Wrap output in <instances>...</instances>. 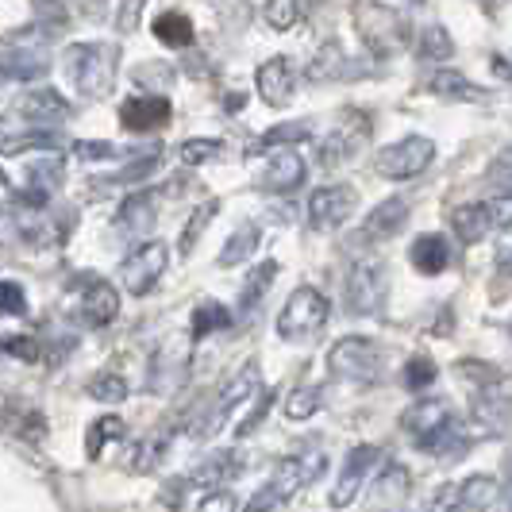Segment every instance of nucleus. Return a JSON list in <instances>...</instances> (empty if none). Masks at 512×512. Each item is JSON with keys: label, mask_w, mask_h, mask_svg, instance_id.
I'll use <instances>...</instances> for the list:
<instances>
[{"label": "nucleus", "mask_w": 512, "mask_h": 512, "mask_svg": "<svg viewBox=\"0 0 512 512\" xmlns=\"http://www.w3.org/2000/svg\"><path fill=\"white\" fill-rule=\"evenodd\" d=\"M320 405H324V389H320V385H297V389L285 397V420H289V424H301L308 416H316Z\"/></svg>", "instance_id": "7c9ffc66"}, {"label": "nucleus", "mask_w": 512, "mask_h": 512, "mask_svg": "<svg viewBox=\"0 0 512 512\" xmlns=\"http://www.w3.org/2000/svg\"><path fill=\"white\" fill-rule=\"evenodd\" d=\"M266 24L274 31H289L293 24H301L305 16V0H266Z\"/></svg>", "instance_id": "58836bf2"}, {"label": "nucleus", "mask_w": 512, "mask_h": 512, "mask_svg": "<svg viewBox=\"0 0 512 512\" xmlns=\"http://www.w3.org/2000/svg\"><path fill=\"white\" fill-rule=\"evenodd\" d=\"M0 351H8V355H16V359H24V362L43 359V347H39L35 339H27V335H4V339H0Z\"/></svg>", "instance_id": "a18cd8bd"}, {"label": "nucleus", "mask_w": 512, "mask_h": 512, "mask_svg": "<svg viewBox=\"0 0 512 512\" xmlns=\"http://www.w3.org/2000/svg\"><path fill=\"white\" fill-rule=\"evenodd\" d=\"M420 54H424V58H436V62H447V58L455 54V43H451V35H447L443 27H428V31L420 35Z\"/></svg>", "instance_id": "79ce46f5"}, {"label": "nucleus", "mask_w": 512, "mask_h": 512, "mask_svg": "<svg viewBox=\"0 0 512 512\" xmlns=\"http://www.w3.org/2000/svg\"><path fill=\"white\" fill-rule=\"evenodd\" d=\"M239 108H243V97H239V93H235V97H228V112H239Z\"/></svg>", "instance_id": "6e6d98bb"}, {"label": "nucleus", "mask_w": 512, "mask_h": 512, "mask_svg": "<svg viewBox=\"0 0 512 512\" xmlns=\"http://www.w3.org/2000/svg\"><path fill=\"white\" fill-rule=\"evenodd\" d=\"M116 154V147L112 143H74V158H81V162H97V158H112Z\"/></svg>", "instance_id": "8fccbe9b"}, {"label": "nucleus", "mask_w": 512, "mask_h": 512, "mask_svg": "<svg viewBox=\"0 0 512 512\" xmlns=\"http://www.w3.org/2000/svg\"><path fill=\"white\" fill-rule=\"evenodd\" d=\"M359 205V193L351 185H320L308 201V224L316 231H335L351 220V212Z\"/></svg>", "instance_id": "f8f14e48"}, {"label": "nucleus", "mask_w": 512, "mask_h": 512, "mask_svg": "<svg viewBox=\"0 0 512 512\" xmlns=\"http://www.w3.org/2000/svg\"><path fill=\"white\" fill-rule=\"evenodd\" d=\"M308 135V124H282V128H270L266 135H258L255 143L247 147V154H262V151H289L293 143H305Z\"/></svg>", "instance_id": "c85d7f7f"}, {"label": "nucleus", "mask_w": 512, "mask_h": 512, "mask_svg": "<svg viewBox=\"0 0 512 512\" xmlns=\"http://www.w3.org/2000/svg\"><path fill=\"white\" fill-rule=\"evenodd\" d=\"M197 512H239V501H235V493H228V489H212L208 497H201Z\"/></svg>", "instance_id": "09e8293b"}, {"label": "nucleus", "mask_w": 512, "mask_h": 512, "mask_svg": "<svg viewBox=\"0 0 512 512\" xmlns=\"http://www.w3.org/2000/svg\"><path fill=\"white\" fill-rule=\"evenodd\" d=\"M328 466V455L320 451V447H312V451H297V455H289L274 466V474H270V482L258 489L255 497L247 501V509L243 512H282L301 489L320 474Z\"/></svg>", "instance_id": "f03ea898"}, {"label": "nucleus", "mask_w": 512, "mask_h": 512, "mask_svg": "<svg viewBox=\"0 0 512 512\" xmlns=\"http://www.w3.org/2000/svg\"><path fill=\"white\" fill-rule=\"evenodd\" d=\"M170 266V247L162 239H151V243H139L124 262H120V282L131 297H147L158 278L166 274Z\"/></svg>", "instance_id": "9d476101"}, {"label": "nucleus", "mask_w": 512, "mask_h": 512, "mask_svg": "<svg viewBox=\"0 0 512 512\" xmlns=\"http://www.w3.org/2000/svg\"><path fill=\"white\" fill-rule=\"evenodd\" d=\"M20 112L31 116V120H62L70 112V104L62 101L54 89H31L20 97Z\"/></svg>", "instance_id": "cd10ccee"}, {"label": "nucleus", "mask_w": 512, "mask_h": 512, "mask_svg": "<svg viewBox=\"0 0 512 512\" xmlns=\"http://www.w3.org/2000/svg\"><path fill=\"white\" fill-rule=\"evenodd\" d=\"M366 139H370V124H366V116H343V124L320 143V166H339V162H347L351 154H359L366 147Z\"/></svg>", "instance_id": "2eb2a0df"}, {"label": "nucleus", "mask_w": 512, "mask_h": 512, "mask_svg": "<svg viewBox=\"0 0 512 512\" xmlns=\"http://www.w3.org/2000/svg\"><path fill=\"white\" fill-rule=\"evenodd\" d=\"M224 154V143L220 139H185L178 147V158L185 166H201V162H216Z\"/></svg>", "instance_id": "ea45409f"}, {"label": "nucleus", "mask_w": 512, "mask_h": 512, "mask_svg": "<svg viewBox=\"0 0 512 512\" xmlns=\"http://www.w3.org/2000/svg\"><path fill=\"white\" fill-rule=\"evenodd\" d=\"M312 81H335V77H351V62L343 58V51L328 43L324 51L316 54V62H312V70H308Z\"/></svg>", "instance_id": "f704fd0d"}, {"label": "nucleus", "mask_w": 512, "mask_h": 512, "mask_svg": "<svg viewBox=\"0 0 512 512\" xmlns=\"http://www.w3.org/2000/svg\"><path fill=\"white\" fill-rule=\"evenodd\" d=\"M412 4H420V0H412Z\"/></svg>", "instance_id": "13d9d810"}, {"label": "nucleus", "mask_w": 512, "mask_h": 512, "mask_svg": "<svg viewBox=\"0 0 512 512\" xmlns=\"http://www.w3.org/2000/svg\"><path fill=\"white\" fill-rule=\"evenodd\" d=\"M382 459V451L374 447V443H355L347 455H343V466H339V474H335L332 482V493H328V505L332 509H351L355 501H359V493L366 489V478H370V470L378 466Z\"/></svg>", "instance_id": "6e6552de"}, {"label": "nucleus", "mask_w": 512, "mask_h": 512, "mask_svg": "<svg viewBox=\"0 0 512 512\" xmlns=\"http://www.w3.org/2000/svg\"><path fill=\"white\" fill-rule=\"evenodd\" d=\"M255 389H258V362H247V366H243V370H239V374H235V378H231V382L216 393V401L201 412V420L193 424V436H197V439L216 436V432L228 424L231 412L239 409V405H243V401H247Z\"/></svg>", "instance_id": "0eeeda50"}, {"label": "nucleus", "mask_w": 512, "mask_h": 512, "mask_svg": "<svg viewBox=\"0 0 512 512\" xmlns=\"http://www.w3.org/2000/svg\"><path fill=\"white\" fill-rule=\"evenodd\" d=\"M270 405H274V389H262V393H258V401H255V409H251V416L235 428V436L247 439L251 432H258V428H262V420L270 416Z\"/></svg>", "instance_id": "c03bdc74"}, {"label": "nucleus", "mask_w": 512, "mask_h": 512, "mask_svg": "<svg viewBox=\"0 0 512 512\" xmlns=\"http://www.w3.org/2000/svg\"><path fill=\"white\" fill-rule=\"evenodd\" d=\"M166 447H170V436H147L135 447V455H131V470H135V474L158 470V462L166 459Z\"/></svg>", "instance_id": "e433bc0d"}, {"label": "nucleus", "mask_w": 512, "mask_h": 512, "mask_svg": "<svg viewBox=\"0 0 512 512\" xmlns=\"http://www.w3.org/2000/svg\"><path fill=\"white\" fill-rule=\"evenodd\" d=\"M509 335H512V320H509Z\"/></svg>", "instance_id": "4d7b16f0"}, {"label": "nucleus", "mask_w": 512, "mask_h": 512, "mask_svg": "<svg viewBox=\"0 0 512 512\" xmlns=\"http://www.w3.org/2000/svg\"><path fill=\"white\" fill-rule=\"evenodd\" d=\"M436 158V143L428 139V135H405L401 143H393V147H385L378 154V174L385 181H409L416 178L428 162Z\"/></svg>", "instance_id": "9b49d317"}, {"label": "nucleus", "mask_w": 512, "mask_h": 512, "mask_svg": "<svg viewBox=\"0 0 512 512\" xmlns=\"http://www.w3.org/2000/svg\"><path fill=\"white\" fill-rule=\"evenodd\" d=\"M497 270L512 274V247H501V251H497Z\"/></svg>", "instance_id": "864d4df0"}, {"label": "nucleus", "mask_w": 512, "mask_h": 512, "mask_svg": "<svg viewBox=\"0 0 512 512\" xmlns=\"http://www.w3.org/2000/svg\"><path fill=\"white\" fill-rule=\"evenodd\" d=\"M493 74L512 81V54H493Z\"/></svg>", "instance_id": "603ef678"}, {"label": "nucleus", "mask_w": 512, "mask_h": 512, "mask_svg": "<svg viewBox=\"0 0 512 512\" xmlns=\"http://www.w3.org/2000/svg\"><path fill=\"white\" fill-rule=\"evenodd\" d=\"M328 316H332V301H328L320 289L301 285V289L285 301L282 316H278V335L289 339V343H305V339L324 332Z\"/></svg>", "instance_id": "20e7f679"}, {"label": "nucleus", "mask_w": 512, "mask_h": 512, "mask_svg": "<svg viewBox=\"0 0 512 512\" xmlns=\"http://www.w3.org/2000/svg\"><path fill=\"white\" fill-rule=\"evenodd\" d=\"M401 428L409 432L412 443L424 455H443L447 459V447H459V455L466 451V432H462L451 401H443V397H420L416 405H409L401 412Z\"/></svg>", "instance_id": "f257e3e1"}, {"label": "nucleus", "mask_w": 512, "mask_h": 512, "mask_svg": "<svg viewBox=\"0 0 512 512\" xmlns=\"http://www.w3.org/2000/svg\"><path fill=\"white\" fill-rule=\"evenodd\" d=\"M116 58L120 47L112 43H74L66 51V74L81 97H108L116 85Z\"/></svg>", "instance_id": "7ed1b4c3"}, {"label": "nucleus", "mask_w": 512, "mask_h": 512, "mask_svg": "<svg viewBox=\"0 0 512 512\" xmlns=\"http://www.w3.org/2000/svg\"><path fill=\"white\" fill-rule=\"evenodd\" d=\"M405 224H409V201H405V197H389V201H382V205L366 216L362 239L382 243V239H393Z\"/></svg>", "instance_id": "6ab92c4d"}, {"label": "nucleus", "mask_w": 512, "mask_h": 512, "mask_svg": "<svg viewBox=\"0 0 512 512\" xmlns=\"http://www.w3.org/2000/svg\"><path fill=\"white\" fill-rule=\"evenodd\" d=\"M428 89L436 93V97H443V101H486L489 93L482 89V85H474L470 77L462 74V70H436L432 74V81H428Z\"/></svg>", "instance_id": "5701e85b"}, {"label": "nucleus", "mask_w": 512, "mask_h": 512, "mask_svg": "<svg viewBox=\"0 0 512 512\" xmlns=\"http://www.w3.org/2000/svg\"><path fill=\"white\" fill-rule=\"evenodd\" d=\"M27 312V293L20 282H0V316H24Z\"/></svg>", "instance_id": "37998d69"}, {"label": "nucleus", "mask_w": 512, "mask_h": 512, "mask_svg": "<svg viewBox=\"0 0 512 512\" xmlns=\"http://www.w3.org/2000/svg\"><path fill=\"white\" fill-rule=\"evenodd\" d=\"M328 370L332 378H343V382L374 385L382 374V347L366 335H343L328 351Z\"/></svg>", "instance_id": "39448f33"}, {"label": "nucleus", "mask_w": 512, "mask_h": 512, "mask_svg": "<svg viewBox=\"0 0 512 512\" xmlns=\"http://www.w3.org/2000/svg\"><path fill=\"white\" fill-rule=\"evenodd\" d=\"M131 385L124 374H116V370H104V374H93L89 378V397L93 401H104V405H120V401H128Z\"/></svg>", "instance_id": "2f4dec72"}, {"label": "nucleus", "mask_w": 512, "mask_h": 512, "mask_svg": "<svg viewBox=\"0 0 512 512\" xmlns=\"http://www.w3.org/2000/svg\"><path fill=\"white\" fill-rule=\"evenodd\" d=\"M239 474H243V455L231 447V451H216V455H208V459L189 474V486L220 489L224 482L239 478Z\"/></svg>", "instance_id": "412c9836"}, {"label": "nucleus", "mask_w": 512, "mask_h": 512, "mask_svg": "<svg viewBox=\"0 0 512 512\" xmlns=\"http://www.w3.org/2000/svg\"><path fill=\"white\" fill-rule=\"evenodd\" d=\"M216 212H220V201H205V205L189 216V224H185V231H181V239H178L181 255H189V251L197 247V239L205 235V228L212 224V216H216Z\"/></svg>", "instance_id": "4c0bfd02"}, {"label": "nucleus", "mask_w": 512, "mask_h": 512, "mask_svg": "<svg viewBox=\"0 0 512 512\" xmlns=\"http://www.w3.org/2000/svg\"><path fill=\"white\" fill-rule=\"evenodd\" d=\"M351 16H355V27H359L362 43L378 54V58H389V54H397L409 43V27H405V20H401L393 8L359 0Z\"/></svg>", "instance_id": "423d86ee"}, {"label": "nucleus", "mask_w": 512, "mask_h": 512, "mask_svg": "<svg viewBox=\"0 0 512 512\" xmlns=\"http://www.w3.org/2000/svg\"><path fill=\"white\" fill-rule=\"evenodd\" d=\"M409 262H412V270L436 278V274H443V270L455 262V247L447 243V235L428 231V235H420V239L409 247Z\"/></svg>", "instance_id": "a211bd4d"}, {"label": "nucleus", "mask_w": 512, "mask_h": 512, "mask_svg": "<svg viewBox=\"0 0 512 512\" xmlns=\"http://www.w3.org/2000/svg\"><path fill=\"white\" fill-rule=\"evenodd\" d=\"M143 4H147V0H124V8H120V16H116V27H120L124 35H131V31L139 27V12H143Z\"/></svg>", "instance_id": "3c124183"}, {"label": "nucleus", "mask_w": 512, "mask_h": 512, "mask_svg": "<svg viewBox=\"0 0 512 512\" xmlns=\"http://www.w3.org/2000/svg\"><path fill=\"white\" fill-rule=\"evenodd\" d=\"M0 74L16 77V81L47 74V54L35 51V47H12V51L0 54Z\"/></svg>", "instance_id": "393cba45"}, {"label": "nucleus", "mask_w": 512, "mask_h": 512, "mask_svg": "<svg viewBox=\"0 0 512 512\" xmlns=\"http://www.w3.org/2000/svg\"><path fill=\"white\" fill-rule=\"evenodd\" d=\"M489 208V220H493V228H512V193H497L493 201H486Z\"/></svg>", "instance_id": "de8ad7c7"}, {"label": "nucleus", "mask_w": 512, "mask_h": 512, "mask_svg": "<svg viewBox=\"0 0 512 512\" xmlns=\"http://www.w3.org/2000/svg\"><path fill=\"white\" fill-rule=\"evenodd\" d=\"M258 239H262V231H258V224H243V228L231 235L228 243H224V251H220V270H231V266H243L247 258L258 251Z\"/></svg>", "instance_id": "a878e982"}, {"label": "nucleus", "mask_w": 512, "mask_h": 512, "mask_svg": "<svg viewBox=\"0 0 512 512\" xmlns=\"http://www.w3.org/2000/svg\"><path fill=\"white\" fill-rule=\"evenodd\" d=\"M385 293H389V274L378 258H359L347 270V308L355 316H374L382 312Z\"/></svg>", "instance_id": "1a4fd4ad"}, {"label": "nucleus", "mask_w": 512, "mask_h": 512, "mask_svg": "<svg viewBox=\"0 0 512 512\" xmlns=\"http://www.w3.org/2000/svg\"><path fill=\"white\" fill-rule=\"evenodd\" d=\"M305 158L297 151H278L274 158H270V166L262 170V178H258V185L266 189V193H293L297 185H305Z\"/></svg>", "instance_id": "f3484780"}, {"label": "nucleus", "mask_w": 512, "mask_h": 512, "mask_svg": "<svg viewBox=\"0 0 512 512\" xmlns=\"http://www.w3.org/2000/svg\"><path fill=\"white\" fill-rule=\"evenodd\" d=\"M274 278H278V262H274V258H266L262 266H255V270H251V278L243 282V293H239V308H243V312H251V308H255L258 301L270 293Z\"/></svg>", "instance_id": "c756f323"}, {"label": "nucleus", "mask_w": 512, "mask_h": 512, "mask_svg": "<svg viewBox=\"0 0 512 512\" xmlns=\"http://www.w3.org/2000/svg\"><path fill=\"white\" fill-rule=\"evenodd\" d=\"M77 316L89 328H108L120 316V293H116V285H108L104 278H85L81 301H77Z\"/></svg>", "instance_id": "4468645a"}, {"label": "nucleus", "mask_w": 512, "mask_h": 512, "mask_svg": "<svg viewBox=\"0 0 512 512\" xmlns=\"http://www.w3.org/2000/svg\"><path fill=\"white\" fill-rule=\"evenodd\" d=\"M154 39H158L162 47H170V51L189 47V43H193V24H189V16H185V12H162V16L154 20Z\"/></svg>", "instance_id": "bb28decb"}, {"label": "nucleus", "mask_w": 512, "mask_h": 512, "mask_svg": "<svg viewBox=\"0 0 512 512\" xmlns=\"http://www.w3.org/2000/svg\"><path fill=\"white\" fill-rule=\"evenodd\" d=\"M489 185L512 193V151H501L493 158V166H489Z\"/></svg>", "instance_id": "49530a36"}, {"label": "nucleus", "mask_w": 512, "mask_h": 512, "mask_svg": "<svg viewBox=\"0 0 512 512\" xmlns=\"http://www.w3.org/2000/svg\"><path fill=\"white\" fill-rule=\"evenodd\" d=\"M409 489H412L409 470H405L401 462H385L378 482H374V505L382 512H397L409 501Z\"/></svg>", "instance_id": "aec40b11"}, {"label": "nucleus", "mask_w": 512, "mask_h": 512, "mask_svg": "<svg viewBox=\"0 0 512 512\" xmlns=\"http://www.w3.org/2000/svg\"><path fill=\"white\" fill-rule=\"evenodd\" d=\"M451 228L459 235L462 243H482L489 231H493V220H489V208L486 201H474V205H459L451 212Z\"/></svg>", "instance_id": "b1692460"}, {"label": "nucleus", "mask_w": 512, "mask_h": 512, "mask_svg": "<svg viewBox=\"0 0 512 512\" xmlns=\"http://www.w3.org/2000/svg\"><path fill=\"white\" fill-rule=\"evenodd\" d=\"M231 328V308H224L220 301H201L193 312V339H205L212 332Z\"/></svg>", "instance_id": "72a5a7b5"}, {"label": "nucleus", "mask_w": 512, "mask_h": 512, "mask_svg": "<svg viewBox=\"0 0 512 512\" xmlns=\"http://www.w3.org/2000/svg\"><path fill=\"white\" fill-rule=\"evenodd\" d=\"M439 378V366L428 355H412L409 362H405V370H401V385L409 389V393H424L428 385H436Z\"/></svg>", "instance_id": "c9c22d12"}, {"label": "nucleus", "mask_w": 512, "mask_h": 512, "mask_svg": "<svg viewBox=\"0 0 512 512\" xmlns=\"http://www.w3.org/2000/svg\"><path fill=\"white\" fill-rule=\"evenodd\" d=\"M170 101L166 97H128L124 108H120V124L128 131H139V135H147V131H158L162 124H170Z\"/></svg>", "instance_id": "dca6fc26"}, {"label": "nucleus", "mask_w": 512, "mask_h": 512, "mask_svg": "<svg viewBox=\"0 0 512 512\" xmlns=\"http://www.w3.org/2000/svg\"><path fill=\"white\" fill-rule=\"evenodd\" d=\"M505 470H509V482H505V512H512V455L505 462Z\"/></svg>", "instance_id": "5fc2aeb1"}, {"label": "nucleus", "mask_w": 512, "mask_h": 512, "mask_svg": "<svg viewBox=\"0 0 512 512\" xmlns=\"http://www.w3.org/2000/svg\"><path fill=\"white\" fill-rule=\"evenodd\" d=\"M255 85H258V97L270 104V108H285V104L293 101V89H297V66H293V58H270V62H262L255 74Z\"/></svg>", "instance_id": "ddd939ff"}, {"label": "nucleus", "mask_w": 512, "mask_h": 512, "mask_svg": "<svg viewBox=\"0 0 512 512\" xmlns=\"http://www.w3.org/2000/svg\"><path fill=\"white\" fill-rule=\"evenodd\" d=\"M62 139L58 135H47V131H31V135H20V139H0V154H20V151H54Z\"/></svg>", "instance_id": "a19ab883"}, {"label": "nucleus", "mask_w": 512, "mask_h": 512, "mask_svg": "<svg viewBox=\"0 0 512 512\" xmlns=\"http://www.w3.org/2000/svg\"><path fill=\"white\" fill-rule=\"evenodd\" d=\"M124 439H128V420L116 416V412H104V416H97L89 424V432H85V455L89 459H101L112 443H124Z\"/></svg>", "instance_id": "4be33fe9"}, {"label": "nucleus", "mask_w": 512, "mask_h": 512, "mask_svg": "<svg viewBox=\"0 0 512 512\" xmlns=\"http://www.w3.org/2000/svg\"><path fill=\"white\" fill-rule=\"evenodd\" d=\"M154 220V197L151 193H131L128 201H124V208H120V216H116V224L124 231H143L151 228Z\"/></svg>", "instance_id": "473e14b6"}]
</instances>
